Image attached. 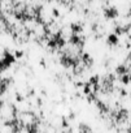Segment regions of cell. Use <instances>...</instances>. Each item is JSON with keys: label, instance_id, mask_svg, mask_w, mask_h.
<instances>
[{"label": "cell", "instance_id": "6da1fadb", "mask_svg": "<svg viewBox=\"0 0 131 133\" xmlns=\"http://www.w3.org/2000/svg\"><path fill=\"white\" fill-rule=\"evenodd\" d=\"M117 15H118V11H117L115 7H108V8H105V16L108 18H114V17H117Z\"/></svg>", "mask_w": 131, "mask_h": 133}]
</instances>
